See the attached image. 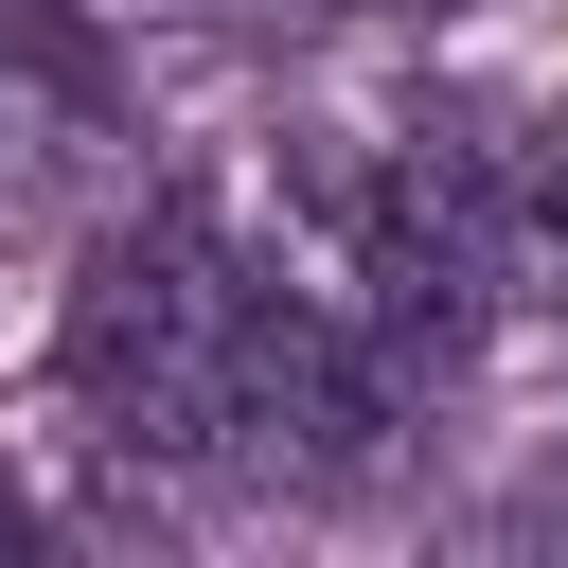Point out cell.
Instances as JSON below:
<instances>
[{
  "label": "cell",
  "mask_w": 568,
  "mask_h": 568,
  "mask_svg": "<svg viewBox=\"0 0 568 568\" xmlns=\"http://www.w3.org/2000/svg\"><path fill=\"white\" fill-rule=\"evenodd\" d=\"M53 444L124 497H355L408 444V373L320 302V266L248 195L160 178L71 248Z\"/></svg>",
  "instance_id": "cell-1"
},
{
  "label": "cell",
  "mask_w": 568,
  "mask_h": 568,
  "mask_svg": "<svg viewBox=\"0 0 568 568\" xmlns=\"http://www.w3.org/2000/svg\"><path fill=\"white\" fill-rule=\"evenodd\" d=\"M550 532H568V462H550Z\"/></svg>",
  "instance_id": "cell-4"
},
{
  "label": "cell",
  "mask_w": 568,
  "mask_h": 568,
  "mask_svg": "<svg viewBox=\"0 0 568 568\" xmlns=\"http://www.w3.org/2000/svg\"><path fill=\"white\" fill-rule=\"evenodd\" d=\"M373 0H106V36H337Z\"/></svg>",
  "instance_id": "cell-2"
},
{
  "label": "cell",
  "mask_w": 568,
  "mask_h": 568,
  "mask_svg": "<svg viewBox=\"0 0 568 568\" xmlns=\"http://www.w3.org/2000/svg\"><path fill=\"white\" fill-rule=\"evenodd\" d=\"M18 532H71V497H53V479H18V462H0V550H18Z\"/></svg>",
  "instance_id": "cell-3"
}]
</instances>
